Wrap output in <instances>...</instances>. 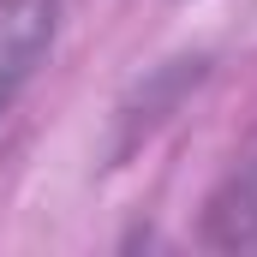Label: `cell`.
<instances>
[{"instance_id": "obj_1", "label": "cell", "mask_w": 257, "mask_h": 257, "mask_svg": "<svg viewBox=\"0 0 257 257\" xmlns=\"http://www.w3.org/2000/svg\"><path fill=\"white\" fill-rule=\"evenodd\" d=\"M48 36H54V0H0V114L48 54Z\"/></svg>"}, {"instance_id": "obj_2", "label": "cell", "mask_w": 257, "mask_h": 257, "mask_svg": "<svg viewBox=\"0 0 257 257\" xmlns=\"http://www.w3.org/2000/svg\"><path fill=\"white\" fill-rule=\"evenodd\" d=\"M209 245H233V251L245 245V251H257V156L209 203Z\"/></svg>"}]
</instances>
